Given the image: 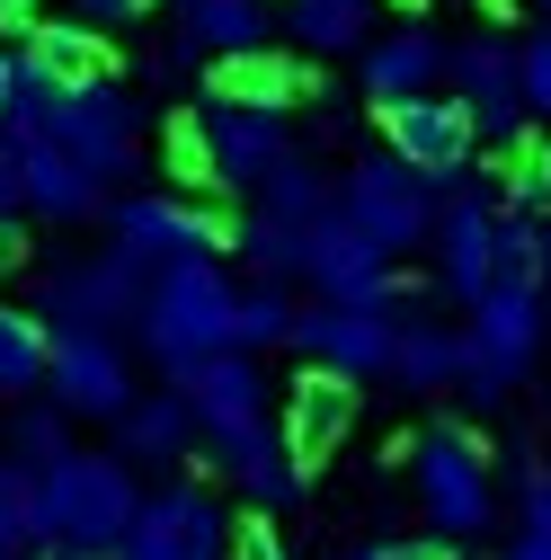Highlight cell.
<instances>
[{"mask_svg":"<svg viewBox=\"0 0 551 560\" xmlns=\"http://www.w3.org/2000/svg\"><path fill=\"white\" fill-rule=\"evenodd\" d=\"M133 508H143V489H133V463L125 454H62L36 471V516H45V542L62 560H116Z\"/></svg>","mask_w":551,"mask_h":560,"instance_id":"6da1fadb","label":"cell"},{"mask_svg":"<svg viewBox=\"0 0 551 560\" xmlns=\"http://www.w3.org/2000/svg\"><path fill=\"white\" fill-rule=\"evenodd\" d=\"M133 329H143V347L161 357L169 383H178L196 357L232 347V285H223V267H214V258H178V267H161Z\"/></svg>","mask_w":551,"mask_h":560,"instance_id":"7a4b0ae2","label":"cell"},{"mask_svg":"<svg viewBox=\"0 0 551 560\" xmlns=\"http://www.w3.org/2000/svg\"><path fill=\"white\" fill-rule=\"evenodd\" d=\"M462 392L471 400H507L525 383V365L542 357V285H516V276H499L490 294L471 303V329H462Z\"/></svg>","mask_w":551,"mask_h":560,"instance_id":"3957f363","label":"cell"},{"mask_svg":"<svg viewBox=\"0 0 551 560\" xmlns=\"http://www.w3.org/2000/svg\"><path fill=\"white\" fill-rule=\"evenodd\" d=\"M436 178L427 170H409L400 152H365L348 178H338V214H348L365 241H383L391 258L400 249H419V241H436Z\"/></svg>","mask_w":551,"mask_h":560,"instance_id":"277c9868","label":"cell"},{"mask_svg":"<svg viewBox=\"0 0 551 560\" xmlns=\"http://www.w3.org/2000/svg\"><path fill=\"white\" fill-rule=\"evenodd\" d=\"M419 508H427V525L436 534H454V542H471L480 525H490V508H499V489H490V454H480V436L471 428H427L419 436Z\"/></svg>","mask_w":551,"mask_h":560,"instance_id":"5b68a950","label":"cell"},{"mask_svg":"<svg viewBox=\"0 0 551 560\" xmlns=\"http://www.w3.org/2000/svg\"><path fill=\"white\" fill-rule=\"evenodd\" d=\"M143 294H152V267L125 258V249H107V258L54 267L45 294H36V312H45V329H133V320H143Z\"/></svg>","mask_w":551,"mask_h":560,"instance_id":"8992f818","label":"cell"},{"mask_svg":"<svg viewBox=\"0 0 551 560\" xmlns=\"http://www.w3.org/2000/svg\"><path fill=\"white\" fill-rule=\"evenodd\" d=\"M54 143L72 152L98 187H116L133 161H143V116H133V98L98 72V81H72L62 90V116H54Z\"/></svg>","mask_w":551,"mask_h":560,"instance_id":"52a82bcc","label":"cell"},{"mask_svg":"<svg viewBox=\"0 0 551 560\" xmlns=\"http://www.w3.org/2000/svg\"><path fill=\"white\" fill-rule=\"evenodd\" d=\"M116 560H232V516L204 499L196 480H169V489H152V499L133 508Z\"/></svg>","mask_w":551,"mask_h":560,"instance_id":"ba28073f","label":"cell"},{"mask_svg":"<svg viewBox=\"0 0 551 560\" xmlns=\"http://www.w3.org/2000/svg\"><path fill=\"white\" fill-rule=\"evenodd\" d=\"M45 400H62L72 418H116L133 409V365L116 329H54V357H45Z\"/></svg>","mask_w":551,"mask_h":560,"instance_id":"9c48e42d","label":"cell"},{"mask_svg":"<svg viewBox=\"0 0 551 560\" xmlns=\"http://www.w3.org/2000/svg\"><path fill=\"white\" fill-rule=\"evenodd\" d=\"M116 249L161 276L178 258H223L232 249V223L214 214V205H187V196H125L116 205Z\"/></svg>","mask_w":551,"mask_h":560,"instance_id":"30bf717a","label":"cell"},{"mask_svg":"<svg viewBox=\"0 0 551 560\" xmlns=\"http://www.w3.org/2000/svg\"><path fill=\"white\" fill-rule=\"evenodd\" d=\"M303 276H312V294L320 303H400V276H391V249L365 241L348 214H320L303 232Z\"/></svg>","mask_w":551,"mask_h":560,"instance_id":"8fae6325","label":"cell"},{"mask_svg":"<svg viewBox=\"0 0 551 560\" xmlns=\"http://www.w3.org/2000/svg\"><path fill=\"white\" fill-rule=\"evenodd\" d=\"M196 143H204V187H258L276 161H294L285 107H232V98H214L196 116Z\"/></svg>","mask_w":551,"mask_h":560,"instance_id":"7c38bea8","label":"cell"},{"mask_svg":"<svg viewBox=\"0 0 551 560\" xmlns=\"http://www.w3.org/2000/svg\"><path fill=\"white\" fill-rule=\"evenodd\" d=\"M445 81H454V98L471 107L480 133H499V143L525 133V45H507V36H462V45H445Z\"/></svg>","mask_w":551,"mask_h":560,"instance_id":"4fadbf2b","label":"cell"},{"mask_svg":"<svg viewBox=\"0 0 551 560\" xmlns=\"http://www.w3.org/2000/svg\"><path fill=\"white\" fill-rule=\"evenodd\" d=\"M383 152H400L409 170H427V178H462L471 152H480V125H471L462 98L419 90V98H391L383 107Z\"/></svg>","mask_w":551,"mask_h":560,"instance_id":"5bb4252c","label":"cell"},{"mask_svg":"<svg viewBox=\"0 0 551 560\" xmlns=\"http://www.w3.org/2000/svg\"><path fill=\"white\" fill-rule=\"evenodd\" d=\"M303 347V365H338V374H391V347H400V320L383 303H312L294 312V338Z\"/></svg>","mask_w":551,"mask_h":560,"instance_id":"9a60e30c","label":"cell"},{"mask_svg":"<svg viewBox=\"0 0 551 560\" xmlns=\"http://www.w3.org/2000/svg\"><path fill=\"white\" fill-rule=\"evenodd\" d=\"M436 285L454 303H480L499 285V205L480 187H454L436 205Z\"/></svg>","mask_w":551,"mask_h":560,"instance_id":"2e32d148","label":"cell"},{"mask_svg":"<svg viewBox=\"0 0 551 560\" xmlns=\"http://www.w3.org/2000/svg\"><path fill=\"white\" fill-rule=\"evenodd\" d=\"M204 445H214V471L241 489V499L249 508H294L303 499V463H294V445H285V428H276V418H249V428H232V436H204Z\"/></svg>","mask_w":551,"mask_h":560,"instance_id":"e0dca14e","label":"cell"},{"mask_svg":"<svg viewBox=\"0 0 551 560\" xmlns=\"http://www.w3.org/2000/svg\"><path fill=\"white\" fill-rule=\"evenodd\" d=\"M276 428H285V445H294L303 471H320L338 445H348V428H356V374H338V365H303Z\"/></svg>","mask_w":551,"mask_h":560,"instance_id":"ac0fdd59","label":"cell"},{"mask_svg":"<svg viewBox=\"0 0 551 560\" xmlns=\"http://www.w3.org/2000/svg\"><path fill=\"white\" fill-rule=\"evenodd\" d=\"M178 392H187V409H196L204 436H232V428H249V418H267V374H258L249 347H214V357H196L178 374Z\"/></svg>","mask_w":551,"mask_h":560,"instance_id":"d6986e66","label":"cell"},{"mask_svg":"<svg viewBox=\"0 0 551 560\" xmlns=\"http://www.w3.org/2000/svg\"><path fill=\"white\" fill-rule=\"evenodd\" d=\"M436 81H445V36H436V27H383V36H365V54H356V90H365L374 107L419 98V90H436Z\"/></svg>","mask_w":551,"mask_h":560,"instance_id":"ffe728a7","label":"cell"},{"mask_svg":"<svg viewBox=\"0 0 551 560\" xmlns=\"http://www.w3.org/2000/svg\"><path fill=\"white\" fill-rule=\"evenodd\" d=\"M19 178H27V214H45V223H90L98 205H107V187L54 143V133H36V143H19Z\"/></svg>","mask_w":551,"mask_h":560,"instance_id":"44dd1931","label":"cell"},{"mask_svg":"<svg viewBox=\"0 0 551 560\" xmlns=\"http://www.w3.org/2000/svg\"><path fill=\"white\" fill-rule=\"evenodd\" d=\"M196 436H204V428H196V409H187L178 383H169V392H133V409L116 418V454H125V463H178Z\"/></svg>","mask_w":551,"mask_h":560,"instance_id":"7402d4cb","label":"cell"},{"mask_svg":"<svg viewBox=\"0 0 551 560\" xmlns=\"http://www.w3.org/2000/svg\"><path fill=\"white\" fill-rule=\"evenodd\" d=\"M267 45V0H178V62Z\"/></svg>","mask_w":551,"mask_h":560,"instance_id":"603a6c76","label":"cell"},{"mask_svg":"<svg viewBox=\"0 0 551 560\" xmlns=\"http://www.w3.org/2000/svg\"><path fill=\"white\" fill-rule=\"evenodd\" d=\"M204 98H232V107H285V98H303V62H285L276 45L214 54V62H204Z\"/></svg>","mask_w":551,"mask_h":560,"instance_id":"cb8c5ba5","label":"cell"},{"mask_svg":"<svg viewBox=\"0 0 551 560\" xmlns=\"http://www.w3.org/2000/svg\"><path fill=\"white\" fill-rule=\"evenodd\" d=\"M462 329H445V320H400V347H391V383L400 392H445V383H462Z\"/></svg>","mask_w":551,"mask_h":560,"instance_id":"d4e9b609","label":"cell"},{"mask_svg":"<svg viewBox=\"0 0 551 560\" xmlns=\"http://www.w3.org/2000/svg\"><path fill=\"white\" fill-rule=\"evenodd\" d=\"M285 36L312 45V62H320V54H365L374 0H285Z\"/></svg>","mask_w":551,"mask_h":560,"instance_id":"484cf974","label":"cell"},{"mask_svg":"<svg viewBox=\"0 0 551 560\" xmlns=\"http://www.w3.org/2000/svg\"><path fill=\"white\" fill-rule=\"evenodd\" d=\"M45 357H54V329H45V312L0 303V400H27V392H45Z\"/></svg>","mask_w":551,"mask_h":560,"instance_id":"4316f807","label":"cell"},{"mask_svg":"<svg viewBox=\"0 0 551 560\" xmlns=\"http://www.w3.org/2000/svg\"><path fill=\"white\" fill-rule=\"evenodd\" d=\"M258 214H276V223H294V232H312L320 214H338V187L294 152V161H276L267 178H258Z\"/></svg>","mask_w":551,"mask_h":560,"instance_id":"83f0119b","label":"cell"},{"mask_svg":"<svg viewBox=\"0 0 551 560\" xmlns=\"http://www.w3.org/2000/svg\"><path fill=\"white\" fill-rule=\"evenodd\" d=\"M27 54L45 62L54 81H98V72H107V45H98L90 19H36V27H27Z\"/></svg>","mask_w":551,"mask_h":560,"instance_id":"f1b7e54d","label":"cell"},{"mask_svg":"<svg viewBox=\"0 0 551 560\" xmlns=\"http://www.w3.org/2000/svg\"><path fill=\"white\" fill-rule=\"evenodd\" d=\"M45 516H36V471L19 454H0V560H36Z\"/></svg>","mask_w":551,"mask_h":560,"instance_id":"f546056e","label":"cell"},{"mask_svg":"<svg viewBox=\"0 0 551 560\" xmlns=\"http://www.w3.org/2000/svg\"><path fill=\"white\" fill-rule=\"evenodd\" d=\"M62 90H72V81H54L36 54H19V90H10V116H0V133H10V143H36V133H54Z\"/></svg>","mask_w":551,"mask_h":560,"instance_id":"4dcf8cb0","label":"cell"},{"mask_svg":"<svg viewBox=\"0 0 551 560\" xmlns=\"http://www.w3.org/2000/svg\"><path fill=\"white\" fill-rule=\"evenodd\" d=\"M10 454H19L27 471L62 463V454H72V409H62V400H19V409H10Z\"/></svg>","mask_w":551,"mask_h":560,"instance_id":"1f68e13d","label":"cell"},{"mask_svg":"<svg viewBox=\"0 0 551 560\" xmlns=\"http://www.w3.org/2000/svg\"><path fill=\"white\" fill-rule=\"evenodd\" d=\"M232 249L249 258L258 285H285V276H303V232H294V223H276V214H249V223L232 232Z\"/></svg>","mask_w":551,"mask_h":560,"instance_id":"d6a6232c","label":"cell"},{"mask_svg":"<svg viewBox=\"0 0 551 560\" xmlns=\"http://www.w3.org/2000/svg\"><path fill=\"white\" fill-rule=\"evenodd\" d=\"M294 338V303H285V285H241L232 294V347H285Z\"/></svg>","mask_w":551,"mask_h":560,"instance_id":"836d02e7","label":"cell"},{"mask_svg":"<svg viewBox=\"0 0 551 560\" xmlns=\"http://www.w3.org/2000/svg\"><path fill=\"white\" fill-rule=\"evenodd\" d=\"M499 196L516 205V214H542V205H551V143H525V133H516V143H507V178H499Z\"/></svg>","mask_w":551,"mask_h":560,"instance_id":"e575fe53","label":"cell"},{"mask_svg":"<svg viewBox=\"0 0 551 560\" xmlns=\"http://www.w3.org/2000/svg\"><path fill=\"white\" fill-rule=\"evenodd\" d=\"M499 276H516V285H542V223L534 214H499Z\"/></svg>","mask_w":551,"mask_h":560,"instance_id":"d590c367","label":"cell"},{"mask_svg":"<svg viewBox=\"0 0 551 560\" xmlns=\"http://www.w3.org/2000/svg\"><path fill=\"white\" fill-rule=\"evenodd\" d=\"M232 560H294V551H285V534H276V516H267V508L232 525Z\"/></svg>","mask_w":551,"mask_h":560,"instance_id":"8d00e7d4","label":"cell"},{"mask_svg":"<svg viewBox=\"0 0 551 560\" xmlns=\"http://www.w3.org/2000/svg\"><path fill=\"white\" fill-rule=\"evenodd\" d=\"M525 116H551V27L525 36Z\"/></svg>","mask_w":551,"mask_h":560,"instance_id":"74e56055","label":"cell"},{"mask_svg":"<svg viewBox=\"0 0 551 560\" xmlns=\"http://www.w3.org/2000/svg\"><path fill=\"white\" fill-rule=\"evenodd\" d=\"M152 10H161V0H72V19H90V27H133Z\"/></svg>","mask_w":551,"mask_h":560,"instance_id":"f35d334b","label":"cell"},{"mask_svg":"<svg viewBox=\"0 0 551 560\" xmlns=\"http://www.w3.org/2000/svg\"><path fill=\"white\" fill-rule=\"evenodd\" d=\"M365 560H454V534H419V542H374Z\"/></svg>","mask_w":551,"mask_h":560,"instance_id":"ab89813d","label":"cell"},{"mask_svg":"<svg viewBox=\"0 0 551 560\" xmlns=\"http://www.w3.org/2000/svg\"><path fill=\"white\" fill-rule=\"evenodd\" d=\"M0 214H27V178H19V143L0 133Z\"/></svg>","mask_w":551,"mask_h":560,"instance_id":"60d3db41","label":"cell"},{"mask_svg":"<svg viewBox=\"0 0 551 560\" xmlns=\"http://www.w3.org/2000/svg\"><path fill=\"white\" fill-rule=\"evenodd\" d=\"M525 525L551 534V471H525Z\"/></svg>","mask_w":551,"mask_h":560,"instance_id":"b9f144b4","label":"cell"},{"mask_svg":"<svg viewBox=\"0 0 551 560\" xmlns=\"http://www.w3.org/2000/svg\"><path fill=\"white\" fill-rule=\"evenodd\" d=\"M10 267H27V232H19V214H0V276Z\"/></svg>","mask_w":551,"mask_h":560,"instance_id":"7bdbcfd3","label":"cell"},{"mask_svg":"<svg viewBox=\"0 0 551 560\" xmlns=\"http://www.w3.org/2000/svg\"><path fill=\"white\" fill-rule=\"evenodd\" d=\"M507 560H551V534H534V525H525V534L507 542Z\"/></svg>","mask_w":551,"mask_h":560,"instance_id":"ee69618b","label":"cell"},{"mask_svg":"<svg viewBox=\"0 0 551 560\" xmlns=\"http://www.w3.org/2000/svg\"><path fill=\"white\" fill-rule=\"evenodd\" d=\"M10 90H19V54L0 45V116H10Z\"/></svg>","mask_w":551,"mask_h":560,"instance_id":"f6af8a7d","label":"cell"},{"mask_svg":"<svg viewBox=\"0 0 551 560\" xmlns=\"http://www.w3.org/2000/svg\"><path fill=\"white\" fill-rule=\"evenodd\" d=\"M542 285H551V223H542Z\"/></svg>","mask_w":551,"mask_h":560,"instance_id":"bcb514c9","label":"cell"},{"mask_svg":"<svg viewBox=\"0 0 551 560\" xmlns=\"http://www.w3.org/2000/svg\"><path fill=\"white\" fill-rule=\"evenodd\" d=\"M348 560H365V551H348Z\"/></svg>","mask_w":551,"mask_h":560,"instance_id":"7dc6e473","label":"cell"},{"mask_svg":"<svg viewBox=\"0 0 551 560\" xmlns=\"http://www.w3.org/2000/svg\"><path fill=\"white\" fill-rule=\"evenodd\" d=\"M542 10H551V0H542Z\"/></svg>","mask_w":551,"mask_h":560,"instance_id":"c3c4849f","label":"cell"}]
</instances>
